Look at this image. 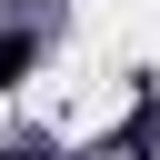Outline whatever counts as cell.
Masks as SVG:
<instances>
[{
	"label": "cell",
	"instance_id": "6da1fadb",
	"mask_svg": "<svg viewBox=\"0 0 160 160\" xmlns=\"http://www.w3.org/2000/svg\"><path fill=\"white\" fill-rule=\"evenodd\" d=\"M30 60H40V40H30V30H0V90H10Z\"/></svg>",
	"mask_w": 160,
	"mask_h": 160
},
{
	"label": "cell",
	"instance_id": "7a4b0ae2",
	"mask_svg": "<svg viewBox=\"0 0 160 160\" xmlns=\"http://www.w3.org/2000/svg\"><path fill=\"white\" fill-rule=\"evenodd\" d=\"M150 140H160V100H140V120H130V140H120V150H150Z\"/></svg>",
	"mask_w": 160,
	"mask_h": 160
},
{
	"label": "cell",
	"instance_id": "3957f363",
	"mask_svg": "<svg viewBox=\"0 0 160 160\" xmlns=\"http://www.w3.org/2000/svg\"><path fill=\"white\" fill-rule=\"evenodd\" d=\"M0 160H50V150H40V140H10V150H0Z\"/></svg>",
	"mask_w": 160,
	"mask_h": 160
}]
</instances>
